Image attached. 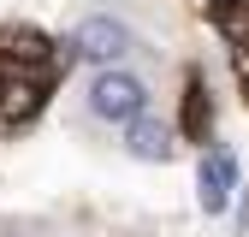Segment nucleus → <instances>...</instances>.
<instances>
[{
    "label": "nucleus",
    "instance_id": "f257e3e1",
    "mask_svg": "<svg viewBox=\"0 0 249 237\" xmlns=\"http://www.w3.org/2000/svg\"><path fill=\"white\" fill-rule=\"evenodd\" d=\"M83 101H89V113H95L101 125L124 131V125H137V118L148 113V77H137L131 66H107V71L89 77Z\"/></svg>",
    "mask_w": 249,
    "mask_h": 237
},
{
    "label": "nucleus",
    "instance_id": "f03ea898",
    "mask_svg": "<svg viewBox=\"0 0 249 237\" xmlns=\"http://www.w3.org/2000/svg\"><path fill=\"white\" fill-rule=\"evenodd\" d=\"M66 48H71L77 59H89L95 71H107V66H119V59L137 48V36H131V30H124L113 12H89L71 36H66Z\"/></svg>",
    "mask_w": 249,
    "mask_h": 237
},
{
    "label": "nucleus",
    "instance_id": "7ed1b4c3",
    "mask_svg": "<svg viewBox=\"0 0 249 237\" xmlns=\"http://www.w3.org/2000/svg\"><path fill=\"white\" fill-rule=\"evenodd\" d=\"M196 196H202V214H226V207H231V196H237V154H231V148H208V154H202Z\"/></svg>",
    "mask_w": 249,
    "mask_h": 237
},
{
    "label": "nucleus",
    "instance_id": "20e7f679",
    "mask_svg": "<svg viewBox=\"0 0 249 237\" xmlns=\"http://www.w3.org/2000/svg\"><path fill=\"white\" fill-rule=\"evenodd\" d=\"M124 154H131V160H148V166H166V160L178 154V136H172L166 118L142 113L137 125H124Z\"/></svg>",
    "mask_w": 249,
    "mask_h": 237
}]
</instances>
